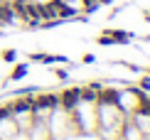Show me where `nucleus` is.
Segmentation results:
<instances>
[{
	"label": "nucleus",
	"instance_id": "obj_1",
	"mask_svg": "<svg viewBox=\"0 0 150 140\" xmlns=\"http://www.w3.org/2000/svg\"><path fill=\"white\" fill-rule=\"evenodd\" d=\"M113 0H0V27H49L76 20Z\"/></svg>",
	"mask_w": 150,
	"mask_h": 140
}]
</instances>
